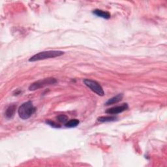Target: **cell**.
<instances>
[{
	"instance_id": "cell-1",
	"label": "cell",
	"mask_w": 167,
	"mask_h": 167,
	"mask_svg": "<svg viewBox=\"0 0 167 167\" xmlns=\"http://www.w3.org/2000/svg\"><path fill=\"white\" fill-rule=\"evenodd\" d=\"M64 52L60 50H50V51H44L40 52L35 55L31 57L29 59V61L34 62L40 60H44L47 59H50L56 57H59L64 55Z\"/></svg>"
},
{
	"instance_id": "cell-2",
	"label": "cell",
	"mask_w": 167,
	"mask_h": 167,
	"mask_svg": "<svg viewBox=\"0 0 167 167\" xmlns=\"http://www.w3.org/2000/svg\"><path fill=\"white\" fill-rule=\"evenodd\" d=\"M36 111V108L31 101H28L22 104L19 107L18 113L22 120H28Z\"/></svg>"
},
{
	"instance_id": "cell-3",
	"label": "cell",
	"mask_w": 167,
	"mask_h": 167,
	"mask_svg": "<svg viewBox=\"0 0 167 167\" xmlns=\"http://www.w3.org/2000/svg\"><path fill=\"white\" fill-rule=\"evenodd\" d=\"M57 82V80L54 78H44L43 80H39L36 81V82L31 84L30 87L29 89L30 91H35V90L39 89L41 88H44L47 85L54 84Z\"/></svg>"
},
{
	"instance_id": "cell-4",
	"label": "cell",
	"mask_w": 167,
	"mask_h": 167,
	"mask_svg": "<svg viewBox=\"0 0 167 167\" xmlns=\"http://www.w3.org/2000/svg\"><path fill=\"white\" fill-rule=\"evenodd\" d=\"M84 83L92 91L97 93L98 96H103L105 95V92H104L102 86L96 81L90 79H85L84 80Z\"/></svg>"
},
{
	"instance_id": "cell-5",
	"label": "cell",
	"mask_w": 167,
	"mask_h": 167,
	"mask_svg": "<svg viewBox=\"0 0 167 167\" xmlns=\"http://www.w3.org/2000/svg\"><path fill=\"white\" fill-rule=\"evenodd\" d=\"M129 106L127 104L124 103L121 106H118L108 108V109L106 110L105 112L106 114H118L121 113V112H124L126 110H127Z\"/></svg>"
},
{
	"instance_id": "cell-6",
	"label": "cell",
	"mask_w": 167,
	"mask_h": 167,
	"mask_svg": "<svg viewBox=\"0 0 167 167\" xmlns=\"http://www.w3.org/2000/svg\"><path fill=\"white\" fill-rule=\"evenodd\" d=\"M124 97V94L123 93H120L118 95H117L116 96L112 97L111 99H108V100L106 102L105 105H113V104L118 103L120 101L122 100V99Z\"/></svg>"
},
{
	"instance_id": "cell-7",
	"label": "cell",
	"mask_w": 167,
	"mask_h": 167,
	"mask_svg": "<svg viewBox=\"0 0 167 167\" xmlns=\"http://www.w3.org/2000/svg\"><path fill=\"white\" fill-rule=\"evenodd\" d=\"M93 14L99 17H101L103 19H108L110 18V14L109 12L100 10V9H95L93 11Z\"/></svg>"
},
{
	"instance_id": "cell-8",
	"label": "cell",
	"mask_w": 167,
	"mask_h": 167,
	"mask_svg": "<svg viewBox=\"0 0 167 167\" xmlns=\"http://www.w3.org/2000/svg\"><path fill=\"white\" fill-rule=\"evenodd\" d=\"M16 109V105H11V106H9L7 108V109L6 110V112H5V116L7 118L9 119L12 118L15 115Z\"/></svg>"
},
{
	"instance_id": "cell-9",
	"label": "cell",
	"mask_w": 167,
	"mask_h": 167,
	"mask_svg": "<svg viewBox=\"0 0 167 167\" xmlns=\"http://www.w3.org/2000/svg\"><path fill=\"white\" fill-rule=\"evenodd\" d=\"M98 121L99 122H112L117 120V117L116 116H101L98 118Z\"/></svg>"
},
{
	"instance_id": "cell-10",
	"label": "cell",
	"mask_w": 167,
	"mask_h": 167,
	"mask_svg": "<svg viewBox=\"0 0 167 167\" xmlns=\"http://www.w3.org/2000/svg\"><path fill=\"white\" fill-rule=\"evenodd\" d=\"M80 124V121L77 119H73L69 121H67V122L65 124L67 127H69V128H73L75 127Z\"/></svg>"
},
{
	"instance_id": "cell-11",
	"label": "cell",
	"mask_w": 167,
	"mask_h": 167,
	"mask_svg": "<svg viewBox=\"0 0 167 167\" xmlns=\"http://www.w3.org/2000/svg\"><path fill=\"white\" fill-rule=\"evenodd\" d=\"M56 119L57 120V121H59V122L60 123H62V124H66L67 121H68V116H67L65 114H61V115H59L58 116Z\"/></svg>"
},
{
	"instance_id": "cell-12",
	"label": "cell",
	"mask_w": 167,
	"mask_h": 167,
	"mask_svg": "<svg viewBox=\"0 0 167 167\" xmlns=\"http://www.w3.org/2000/svg\"><path fill=\"white\" fill-rule=\"evenodd\" d=\"M46 123L47 124H48L50 126H51V127H54V128H60V125L59 124H56V122H54V121H53L52 120H48L46 121Z\"/></svg>"
}]
</instances>
